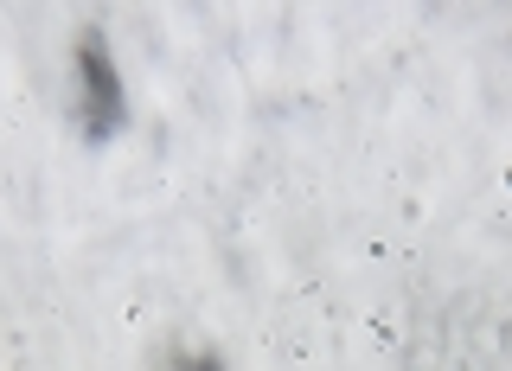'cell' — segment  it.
Returning a JSON list of instances; mask_svg holds the SVG:
<instances>
[{"mask_svg":"<svg viewBox=\"0 0 512 371\" xmlns=\"http://www.w3.org/2000/svg\"><path fill=\"white\" fill-rule=\"evenodd\" d=\"M84 84H90V128L109 135L122 122V103H116V71H109V58L96 45H84Z\"/></svg>","mask_w":512,"mask_h":371,"instance_id":"1","label":"cell"}]
</instances>
